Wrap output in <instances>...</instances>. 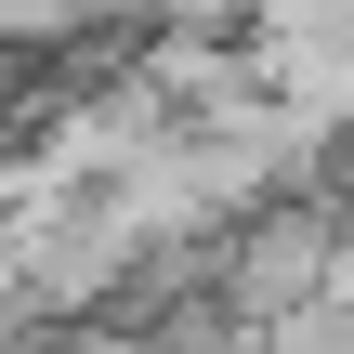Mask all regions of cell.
I'll use <instances>...</instances> for the list:
<instances>
[{"instance_id":"6da1fadb","label":"cell","mask_w":354,"mask_h":354,"mask_svg":"<svg viewBox=\"0 0 354 354\" xmlns=\"http://www.w3.org/2000/svg\"><path fill=\"white\" fill-rule=\"evenodd\" d=\"M328 302H354V236H342V276H328Z\"/></svg>"}]
</instances>
